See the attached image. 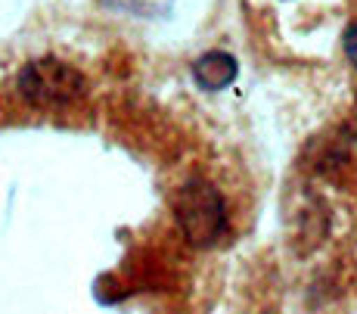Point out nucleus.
<instances>
[{"label": "nucleus", "mask_w": 357, "mask_h": 314, "mask_svg": "<svg viewBox=\"0 0 357 314\" xmlns=\"http://www.w3.org/2000/svg\"><path fill=\"white\" fill-rule=\"evenodd\" d=\"M174 218L190 246H199V249L215 246L221 240L224 227H227V206H224L221 190L215 184H208L205 177L187 181L177 190Z\"/></svg>", "instance_id": "1"}, {"label": "nucleus", "mask_w": 357, "mask_h": 314, "mask_svg": "<svg viewBox=\"0 0 357 314\" xmlns=\"http://www.w3.org/2000/svg\"><path fill=\"white\" fill-rule=\"evenodd\" d=\"M345 53H348V59L354 63V69H357V22H351V29L345 31Z\"/></svg>", "instance_id": "4"}, {"label": "nucleus", "mask_w": 357, "mask_h": 314, "mask_svg": "<svg viewBox=\"0 0 357 314\" xmlns=\"http://www.w3.org/2000/svg\"><path fill=\"white\" fill-rule=\"evenodd\" d=\"M19 91L29 103L38 106H59L72 103L84 94V75L63 59H34L19 72Z\"/></svg>", "instance_id": "2"}, {"label": "nucleus", "mask_w": 357, "mask_h": 314, "mask_svg": "<svg viewBox=\"0 0 357 314\" xmlns=\"http://www.w3.org/2000/svg\"><path fill=\"white\" fill-rule=\"evenodd\" d=\"M239 66L236 59L230 57V53L224 50H211L205 53V57L196 59L193 66V78L199 87H205V91H221V87H227L233 78H236Z\"/></svg>", "instance_id": "3"}]
</instances>
